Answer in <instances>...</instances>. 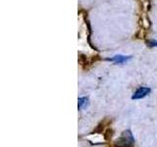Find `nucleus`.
<instances>
[{"label":"nucleus","instance_id":"7ed1b4c3","mask_svg":"<svg viewBox=\"0 0 157 147\" xmlns=\"http://www.w3.org/2000/svg\"><path fill=\"white\" fill-rule=\"evenodd\" d=\"M131 59H132V56H125V55H122V54H117V55L113 56L111 58H107L106 60L110 62H114L115 64H125L129 60H131Z\"/></svg>","mask_w":157,"mask_h":147},{"label":"nucleus","instance_id":"20e7f679","mask_svg":"<svg viewBox=\"0 0 157 147\" xmlns=\"http://www.w3.org/2000/svg\"><path fill=\"white\" fill-rule=\"evenodd\" d=\"M88 98L87 97H80L78 100V109H82V108H85L86 106H88Z\"/></svg>","mask_w":157,"mask_h":147},{"label":"nucleus","instance_id":"39448f33","mask_svg":"<svg viewBox=\"0 0 157 147\" xmlns=\"http://www.w3.org/2000/svg\"><path fill=\"white\" fill-rule=\"evenodd\" d=\"M147 44H148V46H150V47H156L157 46V41L156 40H150Z\"/></svg>","mask_w":157,"mask_h":147},{"label":"nucleus","instance_id":"f03ea898","mask_svg":"<svg viewBox=\"0 0 157 147\" xmlns=\"http://www.w3.org/2000/svg\"><path fill=\"white\" fill-rule=\"evenodd\" d=\"M151 89L149 87L146 86H140L135 91V93L132 96V99L136 100V99H141V98H144L145 96H147L150 93Z\"/></svg>","mask_w":157,"mask_h":147},{"label":"nucleus","instance_id":"f257e3e1","mask_svg":"<svg viewBox=\"0 0 157 147\" xmlns=\"http://www.w3.org/2000/svg\"><path fill=\"white\" fill-rule=\"evenodd\" d=\"M135 143V138L132 131L127 130L122 132L119 138L115 141V147H132Z\"/></svg>","mask_w":157,"mask_h":147}]
</instances>
